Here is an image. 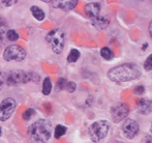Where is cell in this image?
I'll list each match as a JSON object with an SVG mask.
<instances>
[{"label":"cell","instance_id":"1","mask_svg":"<svg viewBox=\"0 0 152 143\" xmlns=\"http://www.w3.org/2000/svg\"><path fill=\"white\" fill-rule=\"evenodd\" d=\"M141 74H142V71L137 65L123 63V65L112 67L108 72V78L112 82L116 83L128 82V81L138 79L141 76Z\"/></svg>","mask_w":152,"mask_h":143},{"label":"cell","instance_id":"2","mask_svg":"<svg viewBox=\"0 0 152 143\" xmlns=\"http://www.w3.org/2000/svg\"><path fill=\"white\" fill-rule=\"evenodd\" d=\"M52 135V125L47 119H39L29 127L28 136L35 143H47Z\"/></svg>","mask_w":152,"mask_h":143},{"label":"cell","instance_id":"3","mask_svg":"<svg viewBox=\"0 0 152 143\" xmlns=\"http://www.w3.org/2000/svg\"><path fill=\"white\" fill-rule=\"evenodd\" d=\"M46 40L52 48V51L55 54H60L64 49V43H65V33L62 29L56 28L51 30L47 34Z\"/></svg>","mask_w":152,"mask_h":143},{"label":"cell","instance_id":"4","mask_svg":"<svg viewBox=\"0 0 152 143\" xmlns=\"http://www.w3.org/2000/svg\"><path fill=\"white\" fill-rule=\"evenodd\" d=\"M110 130V123L107 120H98L89 127V136L93 142H99L107 137Z\"/></svg>","mask_w":152,"mask_h":143},{"label":"cell","instance_id":"5","mask_svg":"<svg viewBox=\"0 0 152 143\" xmlns=\"http://www.w3.org/2000/svg\"><path fill=\"white\" fill-rule=\"evenodd\" d=\"M26 57V51L19 45L8 46L3 52V58L6 61H22Z\"/></svg>","mask_w":152,"mask_h":143},{"label":"cell","instance_id":"6","mask_svg":"<svg viewBox=\"0 0 152 143\" xmlns=\"http://www.w3.org/2000/svg\"><path fill=\"white\" fill-rule=\"evenodd\" d=\"M17 107V102L12 98H7L0 103V121H5L15 112Z\"/></svg>","mask_w":152,"mask_h":143},{"label":"cell","instance_id":"7","mask_svg":"<svg viewBox=\"0 0 152 143\" xmlns=\"http://www.w3.org/2000/svg\"><path fill=\"white\" fill-rule=\"evenodd\" d=\"M129 109L124 103H116L111 108V117L114 122H119L122 119L126 118L128 115Z\"/></svg>","mask_w":152,"mask_h":143},{"label":"cell","instance_id":"8","mask_svg":"<svg viewBox=\"0 0 152 143\" xmlns=\"http://www.w3.org/2000/svg\"><path fill=\"white\" fill-rule=\"evenodd\" d=\"M7 84L8 85H18L21 83L29 82V73L24 71H14L10 73L7 76Z\"/></svg>","mask_w":152,"mask_h":143},{"label":"cell","instance_id":"9","mask_svg":"<svg viewBox=\"0 0 152 143\" xmlns=\"http://www.w3.org/2000/svg\"><path fill=\"white\" fill-rule=\"evenodd\" d=\"M139 123L134 119H126L122 125V132L127 139H134L139 133Z\"/></svg>","mask_w":152,"mask_h":143},{"label":"cell","instance_id":"10","mask_svg":"<svg viewBox=\"0 0 152 143\" xmlns=\"http://www.w3.org/2000/svg\"><path fill=\"white\" fill-rule=\"evenodd\" d=\"M51 3H53L54 7H59L64 12H69L76 7L78 1L77 0H63V1H51Z\"/></svg>","mask_w":152,"mask_h":143},{"label":"cell","instance_id":"11","mask_svg":"<svg viewBox=\"0 0 152 143\" xmlns=\"http://www.w3.org/2000/svg\"><path fill=\"white\" fill-rule=\"evenodd\" d=\"M91 24L94 28L98 29V30H102V29H106L109 26L110 21L104 16H97L95 18L91 19Z\"/></svg>","mask_w":152,"mask_h":143},{"label":"cell","instance_id":"12","mask_svg":"<svg viewBox=\"0 0 152 143\" xmlns=\"http://www.w3.org/2000/svg\"><path fill=\"white\" fill-rule=\"evenodd\" d=\"M85 12H86L87 16L91 19L99 16V12H100L99 3H97V2H90V3H87L86 5H85Z\"/></svg>","mask_w":152,"mask_h":143},{"label":"cell","instance_id":"13","mask_svg":"<svg viewBox=\"0 0 152 143\" xmlns=\"http://www.w3.org/2000/svg\"><path fill=\"white\" fill-rule=\"evenodd\" d=\"M137 109L141 114H149L151 112V101L148 99H141L138 102Z\"/></svg>","mask_w":152,"mask_h":143},{"label":"cell","instance_id":"14","mask_svg":"<svg viewBox=\"0 0 152 143\" xmlns=\"http://www.w3.org/2000/svg\"><path fill=\"white\" fill-rule=\"evenodd\" d=\"M7 31H8L7 23L5 22V20L2 17H0V44L4 43Z\"/></svg>","mask_w":152,"mask_h":143},{"label":"cell","instance_id":"15","mask_svg":"<svg viewBox=\"0 0 152 143\" xmlns=\"http://www.w3.org/2000/svg\"><path fill=\"white\" fill-rule=\"evenodd\" d=\"M30 10H31L32 16L37 21H42L45 19V12L40 7H38V6H36V5H33L30 7Z\"/></svg>","mask_w":152,"mask_h":143},{"label":"cell","instance_id":"16","mask_svg":"<svg viewBox=\"0 0 152 143\" xmlns=\"http://www.w3.org/2000/svg\"><path fill=\"white\" fill-rule=\"evenodd\" d=\"M52 91V82L50 78H46L42 83V93L45 95H49Z\"/></svg>","mask_w":152,"mask_h":143},{"label":"cell","instance_id":"17","mask_svg":"<svg viewBox=\"0 0 152 143\" xmlns=\"http://www.w3.org/2000/svg\"><path fill=\"white\" fill-rule=\"evenodd\" d=\"M80 58V52H79L77 49H72L70 50L69 54L67 56V62L69 63H74V62H77V60Z\"/></svg>","mask_w":152,"mask_h":143},{"label":"cell","instance_id":"18","mask_svg":"<svg viewBox=\"0 0 152 143\" xmlns=\"http://www.w3.org/2000/svg\"><path fill=\"white\" fill-rule=\"evenodd\" d=\"M100 55H102V58L106 59V60H111V59L114 57V54H113L112 50H111L110 48H108V47H104V48L100 50Z\"/></svg>","mask_w":152,"mask_h":143},{"label":"cell","instance_id":"19","mask_svg":"<svg viewBox=\"0 0 152 143\" xmlns=\"http://www.w3.org/2000/svg\"><path fill=\"white\" fill-rule=\"evenodd\" d=\"M65 133H66V128L64 127V125H56L55 131H54V136L56 139H59V138L62 137Z\"/></svg>","mask_w":152,"mask_h":143},{"label":"cell","instance_id":"20","mask_svg":"<svg viewBox=\"0 0 152 143\" xmlns=\"http://www.w3.org/2000/svg\"><path fill=\"white\" fill-rule=\"evenodd\" d=\"M6 37H7V40H10V42H15V40H17L19 38V34L17 33L16 30L10 29V30H8L7 33H6Z\"/></svg>","mask_w":152,"mask_h":143},{"label":"cell","instance_id":"21","mask_svg":"<svg viewBox=\"0 0 152 143\" xmlns=\"http://www.w3.org/2000/svg\"><path fill=\"white\" fill-rule=\"evenodd\" d=\"M66 80L65 78H59V80L57 81V84H56V89L57 90H63L65 89L66 86Z\"/></svg>","mask_w":152,"mask_h":143},{"label":"cell","instance_id":"22","mask_svg":"<svg viewBox=\"0 0 152 143\" xmlns=\"http://www.w3.org/2000/svg\"><path fill=\"white\" fill-rule=\"evenodd\" d=\"M34 114H35V111H34V109H31V108L27 109V110L23 113V118H24L25 120H29V119H30Z\"/></svg>","mask_w":152,"mask_h":143},{"label":"cell","instance_id":"23","mask_svg":"<svg viewBox=\"0 0 152 143\" xmlns=\"http://www.w3.org/2000/svg\"><path fill=\"white\" fill-rule=\"evenodd\" d=\"M152 56L151 55H149L148 56V58L146 59V61H145V63H144V67H145V70L146 71H148V72H150L151 70H152Z\"/></svg>","mask_w":152,"mask_h":143},{"label":"cell","instance_id":"24","mask_svg":"<svg viewBox=\"0 0 152 143\" xmlns=\"http://www.w3.org/2000/svg\"><path fill=\"white\" fill-rule=\"evenodd\" d=\"M77 88V85L75 82H67L66 83V86H65V89L68 91V92H74L75 90H76Z\"/></svg>","mask_w":152,"mask_h":143},{"label":"cell","instance_id":"25","mask_svg":"<svg viewBox=\"0 0 152 143\" xmlns=\"http://www.w3.org/2000/svg\"><path fill=\"white\" fill-rule=\"evenodd\" d=\"M145 88L142 86V85H140V86H137L136 88H134V92L137 93V95H142L143 92H144Z\"/></svg>","mask_w":152,"mask_h":143},{"label":"cell","instance_id":"26","mask_svg":"<svg viewBox=\"0 0 152 143\" xmlns=\"http://www.w3.org/2000/svg\"><path fill=\"white\" fill-rule=\"evenodd\" d=\"M3 5H5V6H10V5H14L15 3H17V0H10V1H2L1 2Z\"/></svg>","mask_w":152,"mask_h":143},{"label":"cell","instance_id":"27","mask_svg":"<svg viewBox=\"0 0 152 143\" xmlns=\"http://www.w3.org/2000/svg\"><path fill=\"white\" fill-rule=\"evenodd\" d=\"M141 143H152V142H151V136H150V135L145 136V137L142 139V141H141Z\"/></svg>","mask_w":152,"mask_h":143},{"label":"cell","instance_id":"28","mask_svg":"<svg viewBox=\"0 0 152 143\" xmlns=\"http://www.w3.org/2000/svg\"><path fill=\"white\" fill-rule=\"evenodd\" d=\"M3 85H4V78H3V76H2L1 73H0V89L3 87Z\"/></svg>","mask_w":152,"mask_h":143},{"label":"cell","instance_id":"29","mask_svg":"<svg viewBox=\"0 0 152 143\" xmlns=\"http://www.w3.org/2000/svg\"><path fill=\"white\" fill-rule=\"evenodd\" d=\"M151 25H152V23H150V24H149V34H150V36L152 35V29H151Z\"/></svg>","mask_w":152,"mask_h":143},{"label":"cell","instance_id":"30","mask_svg":"<svg viewBox=\"0 0 152 143\" xmlns=\"http://www.w3.org/2000/svg\"><path fill=\"white\" fill-rule=\"evenodd\" d=\"M147 46H148V44H144V45H143V50H145V49H146L147 48Z\"/></svg>","mask_w":152,"mask_h":143},{"label":"cell","instance_id":"31","mask_svg":"<svg viewBox=\"0 0 152 143\" xmlns=\"http://www.w3.org/2000/svg\"><path fill=\"white\" fill-rule=\"evenodd\" d=\"M0 135H1V129H0Z\"/></svg>","mask_w":152,"mask_h":143}]
</instances>
